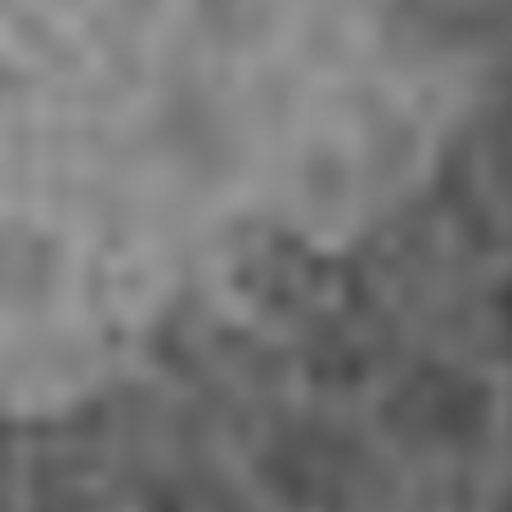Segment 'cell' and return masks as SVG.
I'll list each match as a JSON object with an SVG mask.
<instances>
[{
  "label": "cell",
  "mask_w": 512,
  "mask_h": 512,
  "mask_svg": "<svg viewBox=\"0 0 512 512\" xmlns=\"http://www.w3.org/2000/svg\"><path fill=\"white\" fill-rule=\"evenodd\" d=\"M486 72L477 0H0V427L360 248Z\"/></svg>",
  "instance_id": "cell-1"
}]
</instances>
